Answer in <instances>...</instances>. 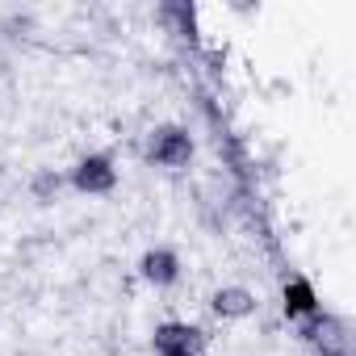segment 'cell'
<instances>
[{"label": "cell", "instance_id": "1", "mask_svg": "<svg viewBox=\"0 0 356 356\" xmlns=\"http://www.w3.org/2000/svg\"><path fill=\"white\" fill-rule=\"evenodd\" d=\"M122 181V172L113 163V155L105 151H88L67 168V189H76L80 197H109Z\"/></svg>", "mask_w": 356, "mask_h": 356}, {"label": "cell", "instance_id": "2", "mask_svg": "<svg viewBox=\"0 0 356 356\" xmlns=\"http://www.w3.org/2000/svg\"><path fill=\"white\" fill-rule=\"evenodd\" d=\"M206 348H210V335L197 323H185V318H163L151 331V352L155 356H206Z\"/></svg>", "mask_w": 356, "mask_h": 356}, {"label": "cell", "instance_id": "3", "mask_svg": "<svg viewBox=\"0 0 356 356\" xmlns=\"http://www.w3.org/2000/svg\"><path fill=\"white\" fill-rule=\"evenodd\" d=\"M193 151H197V143H193V134L185 126L168 122V126H155L147 134V159L159 163V168H185L193 159Z\"/></svg>", "mask_w": 356, "mask_h": 356}, {"label": "cell", "instance_id": "4", "mask_svg": "<svg viewBox=\"0 0 356 356\" xmlns=\"http://www.w3.org/2000/svg\"><path fill=\"white\" fill-rule=\"evenodd\" d=\"M181 252L168 248V243H155L138 256V277L151 285V289H172L176 281H181Z\"/></svg>", "mask_w": 356, "mask_h": 356}, {"label": "cell", "instance_id": "5", "mask_svg": "<svg viewBox=\"0 0 356 356\" xmlns=\"http://www.w3.org/2000/svg\"><path fill=\"white\" fill-rule=\"evenodd\" d=\"M256 293L248 289V285H239V281H231V285H218L214 293H210V310H214V318H222V323H239V318H252L256 314Z\"/></svg>", "mask_w": 356, "mask_h": 356}, {"label": "cell", "instance_id": "6", "mask_svg": "<svg viewBox=\"0 0 356 356\" xmlns=\"http://www.w3.org/2000/svg\"><path fill=\"white\" fill-rule=\"evenodd\" d=\"M281 302H285V314L289 318H306V314L318 310V293H314V285L306 277H289L285 289H281Z\"/></svg>", "mask_w": 356, "mask_h": 356}, {"label": "cell", "instance_id": "7", "mask_svg": "<svg viewBox=\"0 0 356 356\" xmlns=\"http://www.w3.org/2000/svg\"><path fill=\"white\" fill-rule=\"evenodd\" d=\"M63 189H67V172H59V168H38V172L30 176V197H34L38 206L59 202Z\"/></svg>", "mask_w": 356, "mask_h": 356}]
</instances>
